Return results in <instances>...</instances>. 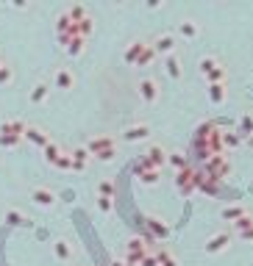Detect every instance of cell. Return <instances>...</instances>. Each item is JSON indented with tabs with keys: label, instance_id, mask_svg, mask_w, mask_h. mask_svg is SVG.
<instances>
[{
	"label": "cell",
	"instance_id": "obj_31",
	"mask_svg": "<svg viewBox=\"0 0 253 266\" xmlns=\"http://www.w3.org/2000/svg\"><path fill=\"white\" fill-rule=\"evenodd\" d=\"M153 56H156V50H153V47H145V53H142V58H139V64H136V67H145V64H150V61H153Z\"/></svg>",
	"mask_w": 253,
	"mask_h": 266
},
{
	"label": "cell",
	"instance_id": "obj_13",
	"mask_svg": "<svg viewBox=\"0 0 253 266\" xmlns=\"http://www.w3.org/2000/svg\"><path fill=\"white\" fill-rule=\"evenodd\" d=\"M145 47L148 42H131L125 47V53H122V58L128 61V64H139V58H142V53H145Z\"/></svg>",
	"mask_w": 253,
	"mask_h": 266
},
{
	"label": "cell",
	"instance_id": "obj_1",
	"mask_svg": "<svg viewBox=\"0 0 253 266\" xmlns=\"http://www.w3.org/2000/svg\"><path fill=\"white\" fill-rule=\"evenodd\" d=\"M86 153L100 158V161H112L114 155H117V141H114L112 136H95L89 141V147H86Z\"/></svg>",
	"mask_w": 253,
	"mask_h": 266
},
{
	"label": "cell",
	"instance_id": "obj_36",
	"mask_svg": "<svg viewBox=\"0 0 253 266\" xmlns=\"http://www.w3.org/2000/svg\"><path fill=\"white\" fill-rule=\"evenodd\" d=\"M250 147H253V136H250Z\"/></svg>",
	"mask_w": 253,
	"mask_h": 266
},
{
	"label": "cell",
	"instance_id": "obj_3",
	"mask_svg": "<svg viewBox=\"0 0 253 266\" xmlns=\"http://www.w3.org/2000/svg\"><path fill=\"white\" fill-rule=\"evenodd\" d=\"M206 169H209V175L214 177V180H220V177H225L231 172V161H228V155H211V158L206 161Z\"/></svg>",
	"mask_w": 253,
	"mask_h": 266
},
{
	"label": "cell",
	"instance_id": "obj_4",
	"mask_svg": "<svg viewBox=\"0 0 253 266\" xmlns=\"http://www.w3.org/2000/svg\"><path fill=\"white\" fill-rule=\"evenodd\" d=\"M228 244H231V233H228V230H220V233H214V236H209V238H206L203 250H206L209 255H217V252L228 250Z\"/></svg>",
	"mask_w": 253,
	"mask_h": 266
},
{
	"label": "cell",
	"instance_id": "obj_5",
	"mask_svg": "<svg viewBox=\"0 0 253 266\" xmlns=\"http://www.w3.org/2000/svg\"><path fill=\"white\" fill-rule=\"evenodd\" d=\"M175 186H178L181 194H192L197 189V175L192 172V169H184V172L175 175Z\"/></svg>",
	"mask_w": 253,
	"mask_h": 266
},
{
	"label": "cell",
	"instance_id": "obj_20",
	"mask_svg": "<svg viewBox=\"0 0 253 266\" xmlns=\"http://www.w3.org/2000/svg\"><path fill=\"white\" fill-rule=\"evenodd\" d=\"M237 133L239 136H253V114L248 111V114H242V117H239V125H237Z\"/></svg>",
	"mask_w": 253,
	"mask_h": 266
},
{
	"label": "cell",
	"instance_id": "obj_12",
	"mask_svg": "<svg viewBox=\"0 0 253 266\" xmlns=\"http://www.w3.org/2000/svg\"><path fill=\"white\" fill-rule=\"evenodd\" d=\"M139 177H142V183H148V186H156V183H159V169L150 167V163L142 158L139 161Z\"/></svg>",
	"mask_w": 253,
	"mask_h": 266
},
{
	"label": "cell",
	"instance_id": "obj_9",
	"mask_svg": "<svg viewBox=\"0 0 253 266\" xmlns=\"http://www.w3.org/2000/svg\"><path fill=\"white\" fill-rule=\"evenodd\" d=\"M148 136H150V128L145 125V122H136V125L125 128L122 139H125V141H142V139H148Z\"/></svg>",
	"mask_w": 253,
	"mask_h": 266
},
{
	"label": "cell",
	"instance_id": "obj_32",
	"mask_svg": "<svg viewBox=\"0 0 253 266\" xmlns=\"http://www.w3.org/2000/svg\"><path fill=\"white\" fill-rule=\"evenodd\" d=\"M11 78H14V75H11V67H0V84H11Z\"/></svg>",
	"mask_w": 253,
	"mask_h": 266
},
{
	"label": "cell",
	"instance_id": "obj_11",
	"mask_svg": "<svg viewBox=\"0 0 253 266\" xmlns=\"http://www.w3.org/2000/svg\"><path fill=\"white\" fill-rule=\"evenodd\" d=\"M23 139H28V141H33V145H47L50 141V136H47L42 128H37V125H25V133H23Z\"/></svg>",
	"mask_w": 253,
	"mask_h": 266
},
{
	"label": "cell",
	"instance_id": "obj_19",
	"mask_svg": "<svg viewBox=\"0 0 253 266\" xmlns=\"http://www.w3.org/2000/svg\"><path fill=\"white\" fill-rule=\"evenodd\" d=\"M53 84H56V89H70L73 86V72L70 70H56L53 72Z\"/></svg>",
	"mask_w": 253,
	"mask_h": 266
},
{
	"label": "cell",
	"instance_id": "obj_22",
	"mask_svg": "<svg viewBox=\"0 0 253 266\" xmlns=\"http://www.w3.org/2000/svg\"><path fill=\"white\" fill-rule=\"evenodd\" d=\"M167 163L175 169V172H184V169H187V155L184 153H167Z\"/></svg>",
	"mask_w": 253,
	"mask_h": 266
},
{
	"label": "cell",
	"instance_id": "obj_27",
	"mask_svg": "<svg viewBox=\"0 0 253 266\" xmlns=\"http://www.w3.org/2000/svg\"><path fill=\"white\" fill-rule=\"evenodd\" d=\"M45 158L47 161H50V163H56V158H59V155H61V147L59 145H53V141H47V145H45Z\"/></svg>",
	"mask_w": 253,
	"mask_h": 266
},
{
	"label": "cell",
	"instance_id": "obj_29",
	"mask_svg": "<svg viewBox=\"0 0 253 266\" xmlns=\"http://www.w3.org/2000/svg\"><path fill=\"white\" fill-rule=\"evenodd\" d=\"M148 228L153 230L156 236H167V224H161L159 219H148Z\"/></svg>",
	"mask_w": 253,
	"mask_h": 266
},
{
	"label": "cell",
	"instance_id": "obj_2",
	"mask_svg": "<svg viewBox=\"0 0 253 266\" xmlns=\"http://www.w3.org/2000/svg\"><path fill=\"white\" fill-rule=\"evenodd\" d=\"M197 70H201V75L209 80V84H223L225 80V67L214 56H203L201 64H197Z\"/></svg>",
	"mask_w": 253,
	"mask_h": 266
},
{
	"label": "cell",
	"instance_id": "obj_26",
	"mask_svg": "<svg viewBox=\"0 0 253 266\" xmlns=\"http://www.w3.org/2000/svg\"><path fill=\"white\" fill-rule=\"evenodd\" d=\"M6 222H9V224H28V219H25V216L20 214V211H14V208L6 211Z\"/></svg>",
	"mask_w": 253,
	"mask_h": 266
},
{
	"label": "cell",
	"instance_id": "obj_15",
	"mask_svg": "<svg viewBox=\"0 0 253 266\" xmlns=\"http://www.w3.org/2000/svg\"><path fill=\"white\" fill-rule=\"evenodd\" d=\"M220 216L225 222H239L242 216H248V208H245V206H225L220 211Z\"/></svg>",
	"mask_w": 253,
	"mask_h": 266
},
{
	"label": "cell",
	"instance_id": "obj_14",
	"mask_svg": "<svg viewBox=\"0 0 253 266\" xmlns=\"http://www.w3.org/2000/svg\"><path fill=\"white\" fill-rule=\"evenodd\" d=\"M206 94H209V103L223 106V103H225V97H228V89H225V84H209Z\"/></svg>",
	"mask_w": 253,
	"mask_h": 266
},
{
	"label": "cell",
	"instance_id": "obj_34",
	"mask_svg": "<svg viewBox=\"0 0 253 266\" xmlns=\"http://www.w3.org/2000/svg\"><path fill=\"white\" fill-rule=\"evenodd\" d=\"M98 206H100V211H103V214H109V211H112V200H106V197H100V200H98Z\"/></svg>",
	"mask_w": 253,
	"mask_h": 266
},
{
	"label": "cell",
	"instance_id": "obj_25",
	"mask_svg": "<svg viewBox=\"0 0 253 266\" xmlns=\"http://www.w3.org/2000/svg\"><path fill=\"white\" fill-rule=\"evenodd\" d=\"M53 252H56L61 261H70V252H73V250H70V244H67L64 238H59V241L53 244Z\"/></svg>",
	"mask_w": 253,
	"mask_h": 266
},
{
	"label": "cell",
	"instance_id": "obj_6",
	"mask_svg": "<svg viewBox=\"0 0 253 266\" xmlns=\"http://www.w3.org/2000/svg\"><path fill=\"white\" fill-rule=\"evenodd\" d=\"M139 97L145 100V103H156V100H159V84H156L153 78H142L139 80Z\"/></svg>",
	"mask_w": 253,
	"mask_h": 266
},
{
	"label": "cell",
	"instance_id": "obj_37",
	"mask_svg": "<svg viewBox=\"0 0 253 266\" xmlns=\"http://www.w3.org/2000/svg\"><path fill=\"white\" fill-rule=\"evenodd\" d=\"M0 67H3V64H0Z\"/></svg>",
	"mask_w": 253,
	"mask_h": 266
},
{
	"label": "cell",
	"instance_id": "obj_35",
	"mask_svg": "<svg viewBox=\"0 0 253 266\" xmlns=\"http://www.w3.org/2000/svg\"><path fill=\"white\" fill-rule=\"evenodd\" d=\"M239 238H245V241H253V224H250V228L248 230H242V233H237Z\"/></svg>",
	"mask_w": 253,
	"mask_h": 266
},
{
	"label": "cell",
	"instance_id": "obj_30",
	"mask_svg": "<svg viewBox=\"0 0 253 266\" xmlns=\"http://www.w3.org/2000/svg\"><path fill=\"white\" fill-rule=\"evenodd\" d=\"M112 192H114V186H112L109 180H103V183L98 186V194H100V197H106V200H112Z\"/></svg>",
	"mask_w": 253,
	"mask_h": 266
},
{
	"label": "cell",
	"instance_id": "obj_17",
	"mask_svg": "<svg viewBox=\"0 0 253 266\" xmlns=\"http://www.w3.org/2000/svg\"><path fill=\"white\" fill-rule=\"evenodd\" d=\"M178 33L184 39H195L197 33H201V25H197L195 19H181V23H178Z\"/></svg>",
	"mask_w": 253,
	"mask_h": 266
},
{
	"label": "cell",
	"instance_id": "obj_21",
	"mask_svg": "<svg viewBox=\"0 0 253 266\" xmlns=\"http://www.w3.org/2000/svg\"><path fill=\"white\" fill-rule=\"evenodd\" d=\"M164 70H167V75L173 80L181 78V58L178 56H167V64H164Z\"/></svg>",
	"mask_w": 253,
	"mask_h": 266
},
{
	"label": "cell",
	"instance_id": "obj_28",
	"mask_svg": "<svg viewBox=\"0 0 253 266\" xmlns=\"http://www.w3.org/2000/svg\"><path fill=\"white\" fill-rule=\"evenodd\" d=\"M223 145L225 147H239V145H242V136H239L237 131L234 133H223Z\"/></svg>",
	"mask_w": 253,
	"mask_h": 266
},
{
	"label": "cell",
	"instance_id": "obj_24",
	"mask_svg": "<svg viewBox=\"0 0 253 266\" xmlns=\"http://www.w3.org/2000/svg\"><path fill=\"white\" fill-rule=\"evenodd\" d=\"M73 155V169H86V161H89V153L86 150H75Z\"/></svg>",
	"mask_w": 253,
	"mask_h": 266
},
{
	"label": "cell",
	"instance_id": "obj_18",
	"mask_svg": "<svg viewBox=\"0 0 253 266\" xmlns=\"http://www.w3.org/2000/svg\"><path fill=\"white\" fill-rule=\"evenodd\" d=\"M153 255H156V263H159V266H178V258H175L167 247H159Z\"/></svg>",
	"mask_w": 253,
	"mask_h": 266
},
{
	"label": "cell",
	"instance_id": "obj_16",
	"mask_svg": "<svg viewBox=\"0 0 253 266\" xmlns=\"http://www.w3.org/2000/svg\"><path fill=\"white\" fill-rule=\"evenodd\" d=\"M61 42H67V53L70 56H78V53H84V36H78V33H70V36H64Z\"/></svg>",
	"mask_w": 253,
	"mask_h": 266
},
{
	"label": "cell",
	"instance_id": "obj_7",
	"mask_svg": "<svg viewBox=\"0 0 253 266\" xmlns=\"http://www.w3.org/2000/svg\"><path fill=\"white\" fill-rule=\"evenodd\" d=\"M156 53H161V56H173V50H175V36L173 33H159L156 36V42L150 45Z\"/></svg>",
	"mask_w": 253,
	"mask_h": 266
},
{
	"label": "cell",
	"instance_id": "obj_10",
	"mask_svg": "<svg viewBox=\"0 0 253 266\" xmlns=\"http://www.w3.org/2000/svg\"><path fill=\"white\" fill-rule=\"evenodd\" d=\"M145 161L150 163V167H156V169L164 167V163H167V150H164L161 145H153V147L145 153Z\"/></svg>",
	"mask_w": 253,
	"mask_h": 266
},
{
	"label": "cell",
	"instance_id": "obj_8",
	"mask_svg": "<svg viewBox=\"0 0 253 266\" xmlns=\"http://www.w3.org/2000/svg\"><path fill=\"white\" fill-rule=\"evenodd\" d=\"M31 200L37 202L39 208H50L53 202H56V194H53L50 189H45V186H37V189L31 192Z\"/></svg>",
	"mask_w": 253,
	"mask_h": 266
},
{
	"label": "cell",
	"instance_id": "obj_33",
	"mask_svg": "<svg viewBox=\"0 0 253 266\" xmlns=\"http://www.w3.org/2000/svg\"><path fill=\"white\" fill-rule=\"evenodd\" d=\"M139 266H159V263H156V255H153V252H148V255L139 261Z\"/></svg>",
	"mask_w": 253,
	"mask_h": 266
},
{
	"label": "cell",
	"instance_id": "obj_23",
	"mask_svg": "<svg viewBox=\"0 0 253 266\" xmlns=\"http://www.w3.org/2000/svg\"><path fill=\"white\" fill-rule=\"evenodd\" d=\"M47 94H50V86H47V84H37V86H33V92H31V103H45Z\"/></svg>",
	"mask_w": 253,
	"mask_h": 266
}]
</instances>
